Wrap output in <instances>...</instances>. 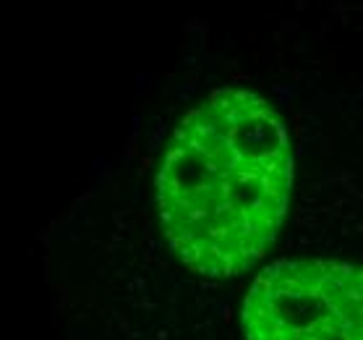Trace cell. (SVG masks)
I'll return each mask as SVG.
<instances>
[{
  "mask_svg": "<svg viewBox=\"0 0 363 340\" xmlns=\"http://www.w3.org/2000/svg\"><path fill=\"white\" fill-rule=\"evenodd\" d=\"M293 189L285 121L254 89L223 87L175 126L155 181L167 246L201 278H235L264 257Z\"/></svg>",
  "mask_w": 363,
  "mask_h": 340,
  "instance_id": "1",
  "label": "cell"
},
{
  "mask_svg": "<svg viewBox=\"0 0 363 340\" xmlns=\"http://www.w3.org/2000/svg\"><path fill=\"white\" fill-rule=\"evenodd\" d=\"M246 340H361V270L332 259H280L243 301Z\"/></svg>",
  "mask_w": 363,
  "mask_h": 340,
  "instance_id": "2",
  "label": "cell"
}]
</instances>
